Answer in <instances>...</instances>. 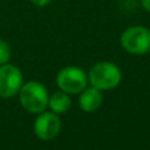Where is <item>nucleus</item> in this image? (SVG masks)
I'll return each instance as SVG.
<instances>
[{
	"mask_svg": "<svg viewBox=\"0 0 150 150\" xmlns=\"http://www.w3.org/2000/svg\"><path fill=\"white\" fill-rule=\"evenodd\" d=\"M23 86V73L13 65H4L0 67V98H12L20 92Z\"/></svg>",
	"mask_w": 150,
	"mask_h": 150,
	"instance_id": "nucleus-5",
	"label": "nucleus"
},
{
	"mask_svg": "<svg viewBox=\"0 0 150 150\" xmlns=\"http://www.w3.org/2000/svg\"><path fill=\"white\" fill-rule=\"evenodd\" d=\"M52 112L57 115L66 113L71 107V99L70 95L65 91H58L54 92L52 96H49V104H47Z\"/></svg>",
	"mask_w": 150,
	"mask_h": 150,
	"instance_id": "nucleus-8",
	"label": "nucleus"
},
{
	"mask_svg": "<svg viewBox=\"0 0 150 150\" xmlns=\"http://www.w3.org/2000/svg\"><path fill=\"white\" fill-rule=\"evenodd\" d=\"M20 103L30 113H41L49 104V93L44 84L36 80L25 83L20 88Z\"/></svg>",
	"mask_w": 150,
	"mask_h": 150,
	"instance_id": "nucleus-2",
	"label": "nucleus"
},
{
	"mask_svg": "<svg viewBox=\"0 0 150 150\" xmlns=\"http://www.w3.org/2000/svg\"><path fill=\"white\" fill-rule=\"evenodd\" d=\"M120 44L129 54H146L150 52V29L142 25L127 28L120 36Z\"/></svg>",
	"mask_w": 150,
	"mask_h": 150,
	"instance_id": "nucleus-3",
	"label": "nucleus"
},
{
	"mask_svg": "<svg viewBox=\"0 0 150 150\" xmlns=\"http://www.w3.org/2000/svg\"><path fill=\"white\" fill-rule=\"evenodd\" d=\"M103 104V91L99 88L90 86L86 87L84 90L80 92L79 95V105L82 111L87 112V113H92L96 112Z\"/></svg>",
	"mask_w": 150,
	"mask_h": 150,
	"instance_id": "nucleus-7",
	"label": "nucleus"
},
{
	"mask_svg": "<svg viewBox=\"0 0 150 150\" xmlns=\"http://www.w3.org/2000/svg\"><path fill=\"white\" fill-rule=\"evenodd\" d=\"M32 3H33L34 5H37V7H45V5H47L52 0H30Z\"/></svg>",
	"mask_w": 150,
	"mask_h": 150,
	"instance_id": "nucleus-10",
	"label": "nucleus"
},
{
	"mask_svg": "<svg viewBox=\"0 0 150 150\" xmlns=\"http://www.w3.org/2000/svg\"><path fill=\"white\" fill-rule=\"evenodd\" d=\"M57 86L69 95L80 93L88 86V75L80 67L67 66L61 69L57 74Z\"/></svg>",
	"mask_w": 150,
	"mask_h": 150,
	"instance_id": "nucleus-4",
	"label": "nucleus"
},
{
	"mask_svg": "<svg viewBox=\"0 0 150 150\" xmlns=\"http://www.w3.org/2000/svg\"><path fill=\"white\" fill-rule=\"evenodd\" d=\"M11 58V47L5 41L0 40V65H4Z\"/></svg>",
	"mask_w": 150,
	"mask_h": 150,
	"instance_id": "nucleus-9",
	"label": "nucleus"
},
{
	"mask_svg": "<svg viewBox=\"0 0 150 150\" xmlns=\"http://www.w3.org/2000/svg\"><path fill=\"white\" fill-rule=\"evenodd\" d=\"M141 4L148 12H150V0H141Z\"/></svg>",
	"mask_w": 150,
	"mask_h": 150,
	"instance_id": "nucleus-11",
	"label": "nucleus"
},
{
	"mask_svg": "<svg viewBox=\"0 0 150 150\" xmlns=\"http://www.w3.org/2000/svg\"><path fill=\"white\" fill-rule=\"evenodd\" d=\"M122 73L113 62L101 61L98 62L88 71V82L91 86L100 91H111L121 83Z\"/></svg>",
	"mask_w": 150,
	"mask_h": 150,
	"instance_id": "nucleus-1",
	"label": "nucleus"
},
{
	"mask_svg": "<svg viewBox=\"0 0 150 150\" xmlns=\"http://www.w3.org/2000/svg\"><path fill=\"white\" fill-rule=\"evenodd\" d=\"M61 119L54 112H41L34 121V133L40 140H53L61 132Z\"/></svg>",
	"mask_w": 150,
	"mask_h": 150,
	"instance_id": "nucleus-6",
	"label": "nucleus"
}]
</instances>
